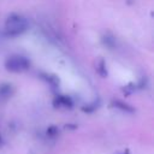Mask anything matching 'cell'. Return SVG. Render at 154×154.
<instances>
[{"label": "cell", "instance_id": "3957f363", "mask_svg": "<svg viewBox=\"0 0 154 154\" xmlns=\"http://www.w3.org/2000/svg\"><path fill=\"white\" fill-rule=\"evenodd\" d=\"M102 41H103V43L107 45L108 47H113V45H114V38H109L108 36H103Z\"/></svg>", "mask_w": 154, "mask_h": 154}, {"label": "cell", "instance_id": "6da1fadb", "mask_svg": "<svg viewBox=\"0 0 154 154\" xmlns=\"http://www.w3.org/2000/svg\"><path fill=\"white\" fill-rule=\"evenodd\" d=\"M28 29V20L19 14H11L5 22V31L7 36L16 37Z\"/></svg>", "mask_w": 154, "mask_h": 154}, {"label": "cell", "instance_id": "7a4b0ae2", "mask_svg": "<svg viewBox=\"0 0 154 154\" xmlns=\"http://www.w3.org/2000/svg\"><path fill=\"white\" fill-rule=\"evenodd\" d=\"M30 63L25 57L13 55L5 61V67L11 72H22L29 67Z\"/></svg>", "mask_w": 154, "mask_h": 154}]
</instances>
